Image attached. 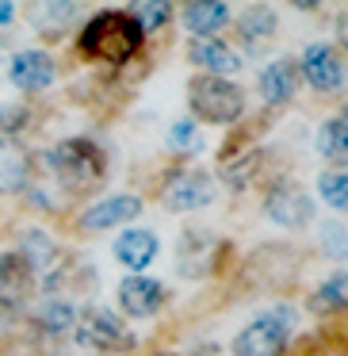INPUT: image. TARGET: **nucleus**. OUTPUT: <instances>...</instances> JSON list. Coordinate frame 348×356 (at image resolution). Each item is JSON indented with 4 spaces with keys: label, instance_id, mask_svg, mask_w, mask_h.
<instances>
[{
    "label": "nucleus",
    "instance_id": "1",
    "mask_svg": "<svg viewBox=\"0 0 348 356\" xmlns=\"http://www.w3.org/2000/svg\"><path fill=\"white\" fill-rule=\"evenodd\" d=\"M142 47V27L131 12H103L81 31V50L103 62H126Z\"/></svg>",
    "mask_w": 348,
    "mask_h": 356
},
{
    "label": "nucleus",
    "instance_id": "2",
    "mask_svg": "<svg viewBox=\"0 0 348 356\" xmlns=\"http://www.w3.org/2000/svg\"><path fill=\"white\" fill-rule=\"evenodd\" d=\"M188 104H192V111L199 119H207V123H238L241 115H245V92H241L233 81L226 77H195L192 85H188Z\"/></svg>",
    "mask_w": 348,
    "mask_h": 356
},
{
    "label": "nucleus",
    "instance_id": "3",
    "mask_svg": "<svg viewBox=\"0 0 348 356\" xmlns=\"http://www.w3.org/2000/svg\"><path fill=\"white\" fill-rule=\"evenodd\" d=\"M50 169L65 188H88L103 177V154L88 138H65L50 149Z\"/></svg>",
    "mask_w": 348,
    "mask_h": 356
},
{
    "label": "nucleus",
    "instance_id": "4",
    "mask_svg": "<svg viewBox=\"0 0 348 356\" xmlns=\"http://www.w3.org/2000/svg\"><path fill=\"white\" fill-rule=\"evenodd\" d=\"M291 337V318L287 314H260L233 337V356H279Z\"/></svg>",
    "mask_w": 348,
    "mask_h": 356
},
{
    "label": "nucleus",
    "instance_id": "5",
    "mask_svg": "<svg viewBox=\"0 0 348 356\" xmlns=\"http://www.w3.org/2000/svg\"><path fill=\"white\" fill-rule=\"evenodd\" d=\"M77 341H81L85 348H96V353H126V348H134L131 325H126L119 314L103 310V307L88 310V314L81 318Z\"/></svg>",
    "mask_w": 348,
    "mask_h": 356
},
{
    "label": "nucleus",
    "instance_id": "6",
    "mask_svg": "<svg viewBox=\"0 0 348 356\" xmlns=\"http://www.w3.org/2000/svg\"><path fill=\"white\" fill-rule=\"evenodd\" d=\"M264 215L276 226L302 230V226H310V218H314V200H310L299 184H279L276 192L268 195V203H264Z\"/></svg>",
    "mask_w": 348,
    "mask_h": 356
},
{
    "label": "nucleus",
    "instance_id": "7",
    "mask_svg": "<svg viewBox=\"0 0 348 356\" xmlns=\"http://www.w3.org/2000/svg\"><path fill=\"white\" fill-rule=\"evenodd\" d=\"M299 73L317 88V92H337V88L345 85V62H340V54L329 42H310V47L302 50V70Z\"/></svg>",
    "mask_w": 348,
    "mask_h": 356
},
{
    "label": "nucleus",
    "instance_id": "8",
    "mask_svg": "<svg viewBox=\"0 0 348 356\" xmlns=\"http://www.w3.org/2000/svg\"><path fill=\"white\" fill-rule=\"evenodd\" d=\"M142 215V200L138 195H103L100 203L81 215V230L96 234V230H111V226H126L131 218Z\"/></svg>",
    "mask_w": 348,
    "mask_h": 356
},
{
    "label": "nucleus",
    "instance_id": "9",
    "mask_svg": "<svg viewBox=\"0 0 348 356\" xmlns=\"http://www.w3.org/2000/svg\"><path fill=\"white\" fill-rule=\"evenodd\" d=\"M54 58L47 54V50H24V54L12 58V85L24 88V92H42V88L54 85Z\"/></svg>",
    "mask_w": 348,
    "mask_h": 356
},
{
    "label": "nucleus",
    "instance_id": "10",
    "mask_svg": "<svg viewBox=\"0 0 348 356\" xmlns=\"http://www.w3.org/2000/svg\"><path fill=\"white\" fill-rule=\"evenodd\" d=\"M165 302V287L149 276H126L119 284V307L131 318H154Z\"/></svg>",
    "mask_w": 348,
    "mask_h": 356
},
{
    "label": "nucleus",
    "instance_id": "11",
    "mask_svg": "<svg viewBox=\"0 0 348 356\" xmlns=\"http://www.w3.org/2000/svg\"><path fill=\"white\" fill-rule=\"evenodd\" d=\"M35 287V272L19 253H0V302L19 307Z\"/></svg>",
    "mask_w": 348,
    "mask_h": 356
},
{
    "label": "nucleus",
    "instance_id": "12",
    "mask_svg": "<svg viewBox=\"0 0 348 356\" xmlns=\"http://www.w3.org/2000/svg\"><path fill=\"white\" fill-rule=\"evenodd\" d=\"M210 200H215V184H210L203 172H180L169 184V192H165L169 211H199V207H207Z\"/></svg>",
    "mask_w": 348,
    "mask_h": 356
},
{
    "label": "nucleus",
    "instance_id": "13",
    "mask_svg": "<svg viewBox=\"0 0 348 356\" xmlns=\"http://www.w3.org/2000/svg\"><path fill=\"white\" fill-rule=\"evenodd\" d=\"M157 249H161V241H157L154 230H126V234H119V241H115V261L131 272H142V268L154 264Z\"/></svg>",
    "mask_w": 348,
    "mask_h": 356
},
{
    "label": "nucleus",
    "instance_id": "14",
    "mask_svg": "<svg viewBox=\"0 0 348 356\" xmlns=\"http://www.w3.org/2000/svg\"><path fill=\"white\" fill-rule=\"evenodd\" d=\"M188 58H192V65L207 70V77H226V81H230V73H238V70H241L238 50H230L226 42H218V39H203V42H195V47L188 50Z\"/></svg>",
    "mask_w": 348,
    "mask_h": 356
},
{
    "label": "nucleus",
    "instance_id": "15",
    "mask_svg": "<svg viewBox=\"0 0 348 356\" xmlns=\"http://www.w3.org/2000/svg\"><path fill=\"white\" fill-rule=\"evenodd\" d=\"M295 85H299V70H295L291 58H276V62L264 65V73H260V96L268 104H287L295 96Z\"/></svg>",
    "mask_w": 348,
    "mask_h": 356
},
{
    "label": "nucleus",
    "instance_id": "16",
    "mask_svg": "<svg viewBox=\"0 0 348 356\" xmlns=\"http://www.w3.org/2000/svg\"><path fill=\"white\" fill-rule=\"evenodd\" d=\"M27 154L19 142L12 138H0V192H19L27 180Z\"/></svg>",
    "mask_w": 348,
    "mask_h": 356
},
{
    "label": "nucleus",
    "instance_id": "17",
    "mask_svg": "<svg viewBox=\"0 0 348 356\" xmlns=\"http://www.w3.org/2000/svg\"><path fill=\"white\" fill-rule=\"evenodd\" d=\"M226 19H230V8L218 4V0H195V4H188V8H184V27H188V31H195V35L218 31Z\"/></svg>",
    "mask_w": 348,
    "mask_h": 356
},
{
    "label": "nucleus",
    "instance_id": "18",
    "mask_svg": "<svg viewBox=\"0 0 348 356\" xmlns=\"http://www.w3.org/2000/svg\"><path fill=\"white\" fill-rule=\"evenodd\" d=\"M317 154L329 157V161H348V111L329 123H322L317 131Z\"/></svg>",
    "mask_w": 348,
    "mask_h": 356
},
{
    "label": "nucleus",
    "instance_id": "19",
    "mask_svg": "<svg viewBox=\"0 0 348 356\" xmlns=\"http://www.w3.org/2000/svg\"><path fill=\"white\" fill-rule=\"evenodd\" d=\"M35 322H39L47 333H65V330L77 325V310H73V302H65V299H47L39 310H35Z\"/></svg>",
    "mask_w": 348,
    "mask_h": 356
},
{
    "label": "nucleus",
    "instance_id": "20",
    "mask_svg": "<svg viewBox=\"0 0 348 356\" xmlns=\"http://www.w3.org/2000/svg\"><path fill=\"white\" fill-rule=\"evenodd\" d=\"M340 307H348V272L329 276L310 295V310H340Z\"/></svg>",
    "mask_w": 348,
    "mask_h": 356
},
{
    "label": "nucleus",
    "instance_id": "21",
    "mask_svg": "<svg viewBox=\"0 0 348 356\" xmlns=\"http://www.w3.org/2000/svg\"><path fill=\"white\" fill-rule=\"evenodd\" d=\"M24 257L27 264H31V272H47L50 264H54V257H58V249H54V241H50V234H42V230H31L24 238Z\"/></svg>",
    "mask_w": 348,
    "mask_h": 356
},
{
    "label": "nucleus",
    "instance_id": "22",
    "mask_svg": "<svg viewBox=\"0 0 348 356\" xmlns=\"http://www.w3.org/2000/svg\"><path fill=\"white\" fill-rule=\"evenodd\" d=\"M317 195H322L333 211H345L348 215V169L322 172V177H317Z\"/></svg>",
    "mask_w": 348,
    "mask_h": 356
},
{
    "label": "nucleus",
    "instance_id": "23",
    "mask_svg": "<svg viewBox=\"0 0 348 356\" xmlns=\"http://www.w3.org/2000/svg\"><path fill=\"white\" fill-rule=\"evenodd\" d=\"M272 27H276L272 8H249L241 16V35H249V39H264V35H272Z\"/></svg>",
    "mask_w": 348,
    "mask_h": 356
},
{
    "label": "nucleus",
    "instance_id": "24",
    "mask_svg": "<svg viewBox=\"0 0 348 356\" xmlns=\"http://www.w3.org/2000/svg\"><path fill=\"white\" fill-rule=\"evenodd\" d=\"M322 245H325V253H329L333 261L348 257V230L340 222H325L322 226Z\"/></svg>",
    "mask_w": 348,
    "mask_h": 356
},
{
    "label": "nucleus",
    "instance_id": "25",
    "mask_svg": "<svg viewBox=\"0 0 348 356\" xmlns=\"http://www.w3.org/2000/svg\"><path fill=\"white\" fill-rule=\"evenodd\" d=\"M169 146L172 149H199V131H195L192 119H176L169 127Z\"/></svg>",
    "mask_w": 348,
    "mask_h": 356
},
{
    "label": "nucleus",
    "instance_id": "26",
    "mask_svg": "<svg viewBox=\"0 0 348 356\" xmlns=\"http://www.w3.org/2000/svg\"><path fill=\"white\" fill-rule=\"evenodd\" d=\"M169 12H172L169 4H138V8L131 12V16H134V24L142 27V35H146L149 27H161L165 19H169Z\"/></svg>",
    "mask_w": 348,
    "mask_h": 356
},
{
    "label": "nucleus",
    "instance_id": "27",
    "mask_svg": "<svg viewBox=\"0 0 348 356\" xmlns=\"http://www.w3.org/2000/svg\"><path fill=\"white\" fill-rule=\"evenodd\" d=\"M19 123H24V111L19 108H0V127H4L8 134H16Z\"/></svg>",
    "mask_w": 348,
    "mask_h": 356
},
{
    "label": "nucleus",
    "instance_id": "28",
    "mask_svg": "<svg viewBox=\"0 0 348 356\" xmlns=\"http://www.w3.org/2000/svg\"><path fill=\"white\" fill-rule=\"evenodd\" d=\"M12 16H16V8H12V4H4V0H0V24H12Z\"/></svg>",
    "mask_w": 348,
    "mask_h": 356
}]
</instances>
